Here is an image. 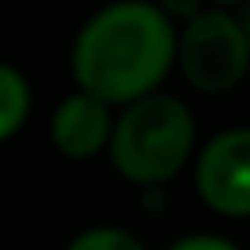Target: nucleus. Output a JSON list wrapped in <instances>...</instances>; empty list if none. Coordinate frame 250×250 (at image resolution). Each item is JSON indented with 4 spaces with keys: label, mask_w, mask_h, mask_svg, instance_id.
<instances>
[{
    "label": "nucleus",
    "mask_w": 250,
    "mask_h": 250,
    "mask_svg": "<svg viewBox=\"0 0 250 250\" xmlns=\"http://www.w3.org/2000/svg\"><path fill=\"white\" fill-rule=\"evenodd\" d=\"M199 114L177 92H155L114 110V133L107 144V162L129 188H169L191 169L199 151Z\"/></svg>",
    "instance_id": "2"
},
{
    "label": "nucleus",
    "mask_w": 250,
    "mask_h": 250,
    "mask_svg": "<svg viewBox=\"0 0 250 250\" xmlns=\"http://www.w3.org/2000/svg\"><path fill=\"white\" fill-rule=\"evenodd\" d=\"M110 133H114V107L103 100L70 88L48 114V144L66 162H96L107 155Z\"/></svg>",
    "instance_id": "5"
},
{
    "label": "nucleus",
    "mask_w": 250,
    "mask_h": 250,
    "mask_svg": "<svg viewBox=\"0 0 250 250\" xmlns=\"http://www.w3.org/2000/svg\"><path fill=\"white\" fill-rule=\"evenodd\" d=\"M166 250H243V243H235L225 232H210V228H195V232H184L177 239L166 243Z\"/></svg>",
    "instance_id": "8"
},
{
    "label": "nucleus",
    "mask_w": 250,
    "mask_h": 250,
    "mask_svg": "<svg viewBox=\"0 0 250 250\" xmlns=\"http://www.w3.org/2000/svg\"><path fill=\"white\" fill-rule=\"evenodd\" d=\"M247 0H206V8H225V11H239Z\"/></svg>",
    "instance_id": "11"
},
{
    "label": "nucleus",
    "mask_w": 250,
    "mask_h": 250,
    "mask_svg": "<svg viewBox=\"0 0 250 250\" xmlns=\"http://www.w3.org/2000/svg\"><path fill=\"white\" fill-rule=\"evenodd\" d=\"M151 4H155L169 22H177V26L188 22V19H195L199 11L206 8V0H151Z\"/></svg>",
    "instance_id": "9"
},
{
    "label": "nucleus",
    "mask_w": 250,
    "mask_h": 250,
    "mask_svg": "<svg viewBox=\"0 0 250 250\" xmlns=\"http://www.w3.org/2000/svg\"><path fill=\"white\" fill-rule=\"evenodd\" d=\"M173 74L199 96H228L250 78V48L235 11L203 8L177 26V66Z\"/></svg>",
    "instance_id": "3"
},
{
    "label": "nucleus",
    "mask_w": 250,
    "mask_h": 250,
    "mask_svg": "<svg viewBox=\"0 0 250 250\" xmlns=\"http://www.w3.org/2000/svg\"><path fill=\"white\" fill-rule=\"evenodd\" d=\"M74 88L122 110L166 88L177 66V22L151 0H107L74 30L66 52Z\"/></svg>",
    "instance_id": "1"
},
{
    "label": "nucleus",
    "mask_w": 250,
    "mask_h": 250,
    "mask_svg": "<svg viewBox=\"0 0 250 250\" xmlns=\"http://www.w3.org/2000/svg\"><path fill=\"white\" fill-rule=\"evenodd\" d=\"M62 250H151V247L133 228L114 225V221H100V225H85L81 232H74Z\"/></svg>",
    "instance_id": "7"
},
{
    "label": "nucleus",
    "mask_w": 250,
    "mask_h": 250,
    "mask_svg": "<svg viewBox=\"0 0 250 250\" xmlns=\"http://www.w3.org/2000/svg\"><path fill=\"white\" fill-rule=\"evenodd\" d=\"M235 15H239V26H243V37H247V48H250V0H247V4H243L239 11H235Z\"/></svg>",
    "instance_id": "10"
},
{
    "label": "nucleus",
    "mask_w": 250,
    "mask_h": 250,
    "mask_svg": "<svg viewBox=\"0 0 250 250\" xmlns=\"http://www.w3.org/2000/svg\"><path fill=\"white\" fill-rule=\"evenodd\" d=\"M33 114V81L19 62L0 59V144H11Z\"/></svg>",
    "instance_id": "6"
},
{
    "label": "nucleus",
    "mask_w": 250,
    "mask_h": 250,
    "mask_svg": "<svg viewBox=\"0 0 250 250\" xmlns=\"http://www.w3.org/2000/svg\"><path fill=\"white\" fill-rule=\"evenodd\" d=\"M188 173L213 217L250 221V125H228L199 140Z\"/></svg>",
    "instance_id": "4"
}]
</instances>
